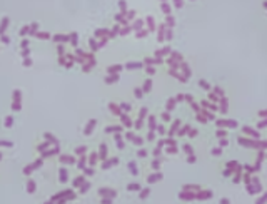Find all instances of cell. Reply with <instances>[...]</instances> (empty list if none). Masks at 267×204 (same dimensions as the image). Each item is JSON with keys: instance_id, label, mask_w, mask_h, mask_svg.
I'll return each mask as SVG.
<instances>
[{"instance_id": "obj_1", "label": "cell", "mask_w": 267, "mask_h": 204, "mask_svg": "<svg viewBox=\"0 0 267 204\" xmlns=\"http://www.w3.org/2000/svg\"><path fill=\"white\" fill-rule=\"evenodd\" d=\"M212 198V191H199L195 193V199L199 201H206V199H211Z\"/></svg>"}, {"instance_id": "obj_2", "label": "cell", "mask_w": 267, "mask_h": 204, "mask_svg": "<svg viewBox=\"0 0 267 204\" xmlns=\"http://www.w3.org/2000/svg\"><path fill=\"white\" fill-rule=\"evenodd\" d=\"M179 198L182 199V201H194L195 193H192V191H182V193L179 194Z\"/></svg>"}, {"instance_id": "obj_3", "label": "cell", "mask_w": 267, "mask_h": 204, "mask_svg": "<svg viewBox=\"0 0 267 204\" xmlns=\"http://www.w3.org/2000/svg\"><path fill=\"white\" fill-rule=\"evenodd\" d=\"M99 194H100L102 198H115V196H117V191H112V189L109 191L107 188H104V189L99 191Z\"/></svg>"}, {"instance_id": "obj_4", "label": "cell", "mask_w": 267, "mask_h": 204, "mask_svg": "<svg viewBox=\"0 0 267 204\" xmlns=\"http://www.w3.org/2000/svg\"><path fill=\"white\" fill-rule=\"evenodd\" d=\"M184 191H192V193H199L200 188L199 186H192V184H187V186H184Z\"/></svg>"}, {"instance_id": "obj_5", "label": "cell", "mask_w": 267, "mask_h": 204, "mask_svg": "<svg viewBox=\"0 0 267 204\" xmlns=\"http://www.w3.org/2000/svg\"><path fill=\"white\" fill-rule=\"evenodd\" d=\"M266 203H267V193L264 194V196H261V198L256 201V204H266Z\"/></svg>"}, {"instance_id": "obj_6", "label": "cell", "mask_w": 267, "mask_h": 204, "mask_svg": "<svg viewBox=\"0 0 267 204\" xmlns=\"http://www.w3.org/2000/svg\"><path fill=\"white\" fill-rule=\"evenodd\" d=\"M160 179H162V174H155V176L149 178L147 181H149V183H155V181H160Z\"/></svg>"}, {"instance_id": "obj_7", "label": "cell", "mask_w": 267, "mask_h": 204, "mask_svg": "<svg viewBox=\"0 0 267 204\" xmlns=\"http://www.w3.org/2000/svg\"><path fill=\"white\" fill-rule=\"evenodd\" d=\"M127 189H129V191H139L140 186H139V184H129V188H127Z\"/></svg>"}, {"instance_id": "obj_8", "label": "cell", "mask_w": 267, "mask_h": 204, "mask_svg": "<svg viewBox=\"0 0 267 204\" xmlns=\"http://www.w3.org/2000/svg\"><path fill=\"white\" fill-rule=\"evenodd\" d=\"M149 194H150V189H144V191L140 193V199H145Z\"/></svg>"}, {"instance_id": "obj_9", "label": "cell", "mask_w": 267, "mask_h": 204, "mask_svg": "<svg viewBox=\"0 0 267 204\" xmlns=\"http://www.w3.org/2000/svg\"><path fill=\"white\" fill-rule=\"evenodd\" d=\"M27 191H29V193H34V191H35V184H34V181H30V183H29V186H27Z\"/></svg>"}, {"instance_id": "obj_10", "label": "cell", "mask_w": 267, "mask_h": 204, "mask_svg": "<svg viewBox=\"0 0 267 204\" xmlns=\"http://www.w3.org/2000/svg\"><path fill=\"white\" fill-rule=\"evenodd\" d=\"M89 188H90V184H89V183H85V184L82 186V188H80V193H82V194H84V193H87V191H89Z\"/></svg>"}, {"instance_id": "obj_11", "label": "cell", "mask_w": 267, "mask_h": 204, "mask_svg": "<svg viewBox=\"0 0 267 204\" xmlns=\"http://www.w3.org/2000/svg\"><path fill=\"white\" fill-rule=\"evenodd\" d=\"M100 204H112V198H104Z\"/></svg>"}, {"instance_id": "obj_12", "label": "cell", "mask_w": 267, "mask_h": 204, "mask_svg": "<svg viewBox=\"0 0 267 204\" xmlns=\"http://www.w3.org/2000/svg\"><path fill=\"white\" fill-rule=\"evenodd\" d=\"M82 181H84V179H82V178H79V179H77V181H75V183H74V186H79V184L82 183Z\"/></svg>"}, {"instance_id": "obj_13", "label": "cell", "mask_w": 267, "mask_h": 204, "mask_svg": "<svg viewBox=\"0 0 267 204\" xmlns=\"http://www.w3.org/2000/svg\"><path fill=\"white\" fill-rule=\"evenodd\" d=\"M221 204H231V201L229 199H221Z\"/></svg>"}, {"instance_id": "obj_14", "label": "cell", "mask_w": 267, "mask_h": 204, "mask_svg": "<svg viewBox=\"0 0 267 204\" xmlns=\"http://www.w3.org/2000/svg\"><path fill=\"white\" fill-rule=\"evenodd\" d=\"M244 181H246V184H249L251 183V178H249V176H244Z\"/></svg>"}, {"instance_id": "obj_15", "label": "cell", "mask_w": 267, "mask_h": 204, "mask_svg": "<svg viewBox=\"0 0 267 204\" xmlns=\"http://www.w3.org/2000/svg\"><path fill=\"white\" fill-rule=\"evenodd\" d=\"M239 181H241V176H239V174H237L236 178H234V183H239Z\"/></svg>"}, {"instance_id": "obj_16", "label": "cell", "mask_w": 267, "mask_h": 204, "mask_svg": "<svg viewBox=\"0 0 267 204\" xmlns=\"http://www.w3.org/2000/svg\"><path fill=\"white\" fill-rule=\"evenodd\" d=\"M45 204H55V203H54V201H47Z\"/></svg>"}]
</instances>
